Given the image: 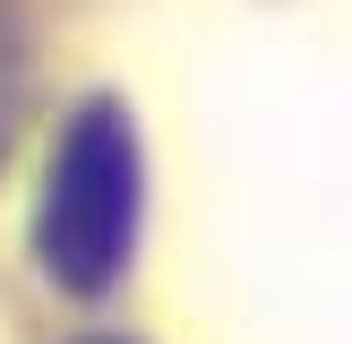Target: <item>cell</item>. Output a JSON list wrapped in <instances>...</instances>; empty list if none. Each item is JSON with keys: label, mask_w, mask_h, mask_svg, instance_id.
I'll use <instances>...</instances> for the list:
<instances>
[{"label": "cell", "mask_w": 352, "mask_h": 344, "mask_svg": "<svg viewBox=\"0 0 352 344\" xmlns=\"http://www.w3.org/2000/svg\"><path fill=\"white\" fill-rule=\"evenodd\" d=\"M138 241V138L112 103H86L52 155V189L34 215V250L69 292H95L120 275Z\"/></svg>", "instance_id": "6da1fadb"}]
</instances>
